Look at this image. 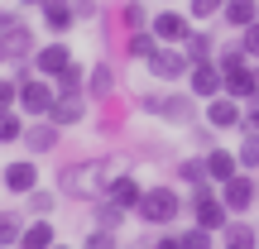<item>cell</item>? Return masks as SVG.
I'll return each mask as SVG.
<instances>
[{
  "instance_id": "obj_22",
  "label": "cell",
  "mask_w": 259,
  "mask_h": 249,
  "mask_svg": "<svg viewBox=\"0 0 259 249\" xmlns=\"http://www.w3.org/2000/svg\"><path fill=\"white\" fill-rule=\"evenodd\" d=\"M125 216H130V211H125V206H115L111 196H96V202H92V221L101 225V230H120Z\"/></svg>"
},
{
  "instance_id": "obj_39",
  "label": "cell",
  "mask_w": 259,
  "mask_h": 249,
  "mask_svg": "<svg viewBox=\"0 0 259 249\" xmlns=\"http://www.w3.org/2000/svg\"><path fill=\"white\" fill-rule=\"evenodd\" d=\"M72 15L77 19H92L96 15V0H72Z\"/></svg>"
},
{
  "instance_id": "obj_16",
  "label": "cell",
  "mask_w": 259,
  "mask_h": 249,
  "mask_svg": "<svg viewBox=\"0 0 259 249\" xmlns=\"http://www.w3.org/2000/svg\"><path fill=\"white\" fill-rule=\"evenodd\" d=\"M106 196H111L115 206H125V211H135L139 196H144V182H139V177H130V173H120V177H111V182H106Z\"/></svg>"
},
{
  "instance_id": "obj_32",
  "label": "cell",
  "mask_w": 259,
  "mask_h": 249,
  "mask_svg": "<svg viewBox=\"0 0 259 249\" xmlns=\"http://www.w3.org/2000/svg\"><path fill=\"white\" fill-rule=\"evenodd\" d=\"M178 240H183V249H216L211 230H202V225H192V230H183Z\"/></svg>"
},
{
  "instance_id": "obj_42",
  "label": "cell",
  "mask_w": 259,
  "mask_h": 249,
  "mask_svg": "<svg viewBox=\"0 0 259 249\" xmlns=\"http://www.w3.org/2000/svg\"><path fill=\"white\" fill-rule=\"evenodd\" d=\"M254 96H259V63H254Z\"/></svg>"
},
{
  "instance_id": "obj_8",
  "label": "cell",
  "mask_w": 259,
  "mask_h": 249,
  "mask_svg": "<svg viewBox=\"0 0 259 249\" xmlns=\"http://www.w3.org/2000/svg\"><path fill=\"white\" fill-rule=\"evenodd\" d=\"M149 29H154V38H158V43L183 48V43H187V34H192V19H187L183 10H158V15L149 19Z\"/></svg>"
},
{
  "instance_id": "obj_29",
  "label": "cell",
  "mask_w": 259,
  "mask_h": 249,
  "mask_svg": "<svg viewBox=\"0 0 259 249\" xmlns=\"http://www.w3.org/2000/svg\"><path fill=\"white\" fill-rule=\"evenodd\" d=\"M24 139V120L15 111H0V144H19Z\"/></svg>"
},
{
  "instance_id": "obj_43",
  "label": "cell",
  "mask_w": 259,
  "mask_h": 249,
  "mask_svg": "<svg viewBox=\"0 0 259 249\" xmlns=\"http://www.w3.org/2000/svg\"><path fill=\"white\" fill-rule=\"evenodd\" d=\"M15 5H44V0H15Z\"/></svg>"
},
{
  "instance_id": "obj_5",
  "label": "cell",
  "mask_w": 259,
  "mask_h": 249,
  "mask_svg": "<svg viewBox=\"0 0 259 249\" xmlns=\"http://www.w3.org/2000/svg\"><path fill=\"white\" fill-rule=\"evenodd\" d=\"M53 101H58V86L48 82V77H29V82H19V111H24V115L48 120Z\"/></svg>"
},
{
  "instance_id": "obj_34",
  "label": "cell",
  "mask_w": 259,
  "mask_h": 249,
  "mask_svg": "<svg viewBox=\"0 0 259 249\" xmlns=\"http://www.w3.org/2000/svg\"><path fill=\"white\" fill-rule=\"evenodd\" d=\"M82 249H120V244H115V230H101V225H96V230H87Z\"/></svg>"
},
{
  "instance_id": "obj_44",
  "label": "cell",
  "mask_w": 259,
  "mask_h": 249,
  "mask_svg": "<svg viewBox=\"0 0 259 249\" xmlns=\"http://www.w3.org/2000/svg\"><path fill=\"white\" fill-rule=\"evenodd\" d=\"M53 249H72V244H53Z\"/></svg>"
},
{
  "instance_id": "obj_11",
  "label": "cell",
  "mask_w": 259,
  "mask_h": 249,
  "mask_svg": "<svg viewBox=\"0 0 259 249\" xmlns=\"http://www.w3.org/2000/svg\"><path fill=\"white\" fill-rule=\"evenodd\" d=\"M0 182H5L15 196H29L38 187V163H34V158H10L5 173H0Z\"/></svg>"
},
{
  "instance_id": "obj_26",
  "label": "cell",
  "mask_w": 259,
  "mask_h": 249,
  "mask_svg": "<svg viewBox=\"0 0 259 249\" xmlns=\"http://www.w3.org/2000/svg\"><path fill=\"white\" fill-rule=\"evenodd\" d=\"M178 177H183L187 187H206V182H211V177H206V158H183V163H178Z\"/></svg>"
},
{
  "instance_id": "obj_28",
  "label": "cell",
  "mask_w": 259,
  "mask_h": 249,
  "mask_svg": "<svg viewBox=\"0 0 259 249\" xmlns=\"http://www.w3.org/2000/svg\"><path fill=\"white\" fill-rule=\"evenodd\" d=\"M235 158H240V173H254L259 168V134H245L240 148H235Z\"/></svg>"
},
{
  "instance_id": "obj_24",
  "label": "cell",
  "mask_w": 259,
  "mask_h": 249,
  "mask_svg": "<svg viewBox=\"0 0 259 249\" xmlns=\"http://www.w3.org/2000/svg\"><path fill=\"white\" fill-rule=\"evenodd\" d=\"M53 86H58V96H63V91H87V67L72 58V63H67L63 72L53 77Z\"/></svg>"
},
{
  "instance_id": "obj_25",
  "label": "cell",
  "mask_w": 259,
  "mask_h": 249,
  "mask_svg": "<svg viewBox=\"0 0 259 249\" xmlns=\"http://www.w3.org/2000/svg\"><path fill=\"white\" fill-rule=\"evenodd\" d=\"M154 48H158L154 29H130V38H125V53H130V58H149Z\"/></svg>"
},
{
  "instance_id": "obj_12",
  "label": "cell",
  "mask_w": 259,
  "mask_h": 249,
  "mask_svg": "<svg viewBox=\"0 0 259 249\" xmlns=\"http://www.w3.org/2000/svg\"><path fill=\"white\" fill-rule=\"evenodd\" d=\"M29 63H34V72H38V77H48V82H53V77L63 72L67 63H72V48H67V43H58V38H53V43L34 48V58H29Z\"/></svg>"
},
{
  "instance_id": "obj_30",
  "label": "cell",
  "mask_w": 259,
  "mask_h": 249,
  "mask_svg": "<svg viewBox=\"0 0 259 249\" xmlns=\"http://www.w3.org/2000/svg\"><path fill=\"white\" fill-rule=\"evenodd\" d=\"M111 67H92V72H87V101H92V96H106L111 91Z\"/></svg>"
},
{
  "instance_id": "obj_13",
  "label": "cell",
  "mask_w": 259,
  "mask_h": 249,
  "mask_svg": "<svg viewBox=\"0 0 259 249\" xmlns=\"http://www.w3.org/2000/svg\"><path fill=\"white\" fill-rule=\"evenodd\" d=\"M240 115H245V106L235 96H226V91L206 101V125L211 129H240Z\"/></svg>"
},
{
  "instance_id": "obj_2",
  "label": "cell",
  "mask_w": 259,
  "mask_h": 249,
  "mask_svg": "<svg viewBox=\"0 0 259 249\" xmlns=\"http://www.w3.org/2000/svg\"><path fill=\"white\" fill-rule=\"evenodd\" d=\"M154 120H168V125H197V96L192 91H144L139 96Z\"/></svg>"
},
{
  "instance_id": "obj_6",
  "label": "cell",
  "mask_w": 259,
  "mask_h": 249,
  "mask_svg": "<svg viewBox=\"0 0 259 249\" xmlns=\"http://www.w3.org/2000/svg\"><path fill=\"white\" fill-rule=\"evenodd\" d=\"M216 192H221V202H226V211H231V216H245L259 202V182H254L250 173H235L231 182H221Z\"/></svg>"
},
{
  "instance_id": "obj_15",
  "label": "cell",
  "mask_w": 259,
  "mask_h": 249,
  "mask_svg": "<svg viewBox=\"0 0 259 249\" xmlns=\"http://www.w3.org/2000/svg\"><path fill=\"white\" fill-rule=\"evenodd\" d=\"M58 134H63V129H58L53 120H38V125H24V139H19V144H24L29 154H53Z\"/></svg>"
},
{
  "instance_id": "obj_4",
  "label": "cell",
  "mask_w": 259,
  "mask_h": 249,
  "mask_svg": "<svg viewBox=\"0 0 259 249\" xmlns=\"http://www.w3.org/2000/svg\"><path fill=\"white\" fill-rule=\"evenodd\" d=\"M192 221L202 225V230H211V235L231 225V211H226L221 192H216L211 182H206V187H192Z\"/></svg>"
},
{
  "instance_id": "obj_35",
  "label": "cell",
  "mask_w": 259,
  "mask_h": 249,
  "mask_svg": "<svg viewBox=\"0 0 259 249\" xmlns=\"http://www.w3.org/2000/svg\"><path fill=\"white\" fill-rule=\"evenodd\" d=\"M240 48H245V58H250V63H259V19L250 29H240Z\"/></svg>"
},
{
  "instance_id": "obj_14",
  "label": "cell",
  "mask_w": 259,
  "mask_h": 249,
  "mask_svg": "<svg viewBox=\"0 0 259 249\" xmlns=\"http://www.w3.org/2000/svg\"><path fill=\"white\" fill-rule=\"evenodd\" d=\"M48 120H53L58 129L82 125V120H87V91H63V96L53 101V111H48Z\"/></svg>"
},
{
  "instance_id": "obj_23",
  "label": "cell",
  "mask_w": 259,
  "mask_h": 249,
  "mask_svg": "<svg viewBox=\"0 0 259 249\" xmlns=\"http://www.w3.org/2000/svg\"><path fill=\"white\" fill-rule=\"evenodd\" d=\"M183 53H187V63H206V58H216V34L192 29V34H187V43H183Z\"/></svg>"
},
{
  "instance_id": "obj_33",
  "label": "cell",
  "mask_w": 259,
  "mask_h": 249,
  "mask_svg": "<svg viewBox=\"0 0 259 249\" xmlns=\"http://www.w3.org/2000/svg\"><path fill=\"white\" fill-rule=\"evenodd\" d=\"M120 19H125V29H149V15H144V5H139V0H125Z\"/></svg>"
},
{
  "instance_id": "obj_36",
  "label": "cell",
  "mask_w": 259,
  "mask_h": 249,
  "mask_svg": "<svg viewBox=\"0 0 259 249\" xmlns=\"http://www.w3.org/2000/svg\"><path fill=\"white\" fill-rule=\"evenodd\" d=\"M19 106V86H15V77H0V111H15Z\"/></svg>"
},
{
  "instance_id": "obj_3",
  "label": "cell",
  "mask_w": 259,
  "mask_h": 249,
  "mask_svg": "<svg viewBox=\"0 0 259 249\" xmlns=\"http://www.w3.org/2000/svg\"><path fill=\"white\" fill-rule=\"evenodd\" d=\"M139 221L144 225H173L178 216H183V196L173 192V187H144V196H139Z\"/></svg>"
},
{
  "instance_id": "obj_1",
  "label": "cell",
  "mask_w": 259,
  "mask_h": 249,
  "mask_svg": "<svg viewBox=\"0 0 259 249\" xmlns=\"http://www.w3.org/2000/svg\"><path fill=\"white\" fill-rule=\"evenodd\" d=\"M106 163L101 158H87V163H67L63 173H58V187H63V196H77V202H96V196H106Z\"/></svg>"
},
{
  "instance_id": "obj_27",
  "label": "cell",
  "mask_w": 259,
  "mask_h": 249,
  "mask_svg": "<svg viewBox=\"0 0 259 249\" xmlns=\"http://www.w3.org/2000/svg\"><path fill=\"white\" fill-rule=\"evenodd\" d=\"M19 235H24V216L19 211H0V249L19 244Z\"/></svg>"
},
{
  "instance_id": "obj_31",
  "label": "cell",
  "mask_w": 259,
  "mask_h": 249,
  "mask_svg": "<svg viewBox=\"0 0 259 249\" xmlns=\"http://www.w3.org/2000/svg\"><path fill=\"white\" fill-rule=\"evenodd\" d=\"M226 10V0H187V19H216Z\"/></svg>"
},
{
  "instance_id": "obj_41",
  "label": "cell",
  "mask_w": 259,
  "mask_h": 249,
  "mask_svg": "<svg viewBox=\"0 0 259 249\" xmlns=\"http://www.w3.org/2000/svg\"><path fill=\"white\" fill-rule=\"evenodd\" d=\"M19 24V19H15V10H5V5H0V34H5V29H15Z\"/></svg>"
},
{
  "instance_id": "obj_38",
  "label": "cell",
  "mask_w": 259,
  "mask_h": 249,
  "mask_svg": "<svg viewBox=\"0 0 259 249\" xmlns=\"http://www.w3.org/2000/svg\"><path fill=\"white\" fill-rule=\"evenodd\" d=\"M29 211H34V216H53V196L34 187V192H29Z\"/></svg>"
},
{
  "instance_id": "obj_9",
  "label": "cell",
  "mask_w": 259,
  "mask_h": 249,
  "mask_svg": "<svg viewBox=\"0 0 259 249\" xmlns=\"http://www.w3.org/2000/svg\"><path fill=\"white\" fill-rule=\"evenodd\" d=\"M24 58H34V29L29 24H15V29H5L0 34V63H24Z\"/></svg>"
},
{
  "instance_id": "obj_10",
  "label": "cell",
  "mask_w": 259,
  "mask_h": 249,
  "mask_svg": "<svg viewBox=\"0 0 259 249\" xmlns=\"http://www.w3.org/2000/svg\"><path fill=\"white\" fill-rule=\"evenodd\" d=\"M187 86H192L197 101L221 96V67H216V58H206V63H192V67H187Z\"/></svg>"
},
{
  "instance_id": "obj_20",
  "label": "cell",
  "mask_w": 259,
  "mask_h": 249,
  "mask_svg": "<svg viewBox=\"0 0 259 249\" xmlns=\"http://www.w3.org/2000/svg\"><path fill=\"white\" fill-rule=\"evenodd\" d=\"M221 249H259V225H250V221H235V216H231Z\"/></svg>"
},
{
  "instance_id": "obj_40",
  "label": "cell",
  "mask_w": 259,
  "mask_h": 249,
  "mask_svg": "<svg viewBox=\"0 0 259 249\" xmlns=\"http://www.w3.org/2000/svg\"><path fill=\"white\" fill-rule=\"evenodd\" d=\"M149 249H183V240H178V235H158Z\"/></svg>"
},
{
  "instance_id": "obj_21",
  "label": "cell",
  "mask_w": 259,
  "mask_h": 249,
  "mask_svg": "<svg viewBox=\"0 0 259 249\" xmlns=\"http://www.w3.org/2000/svg\"><path fill=\"white\" fill-rule=\"evenodd\" d=\"M221 19L240 34V29H250L254 19H259V0H226V10H221Z\"/></svg>"
},
{
  "instance_id": "obj_19",
  "label": "cell",
  "mask_w": 259,
  "mask_h": 249,
  "mask_svg": "<svg viewBox=\"0 0 259 249\" xmlns=\"http://www.w3.org/2000/svg\"><path fill=\"white\" fill-rule=\"evenodd\" d=\"M44 24H48V34H67V29L77 24V15H72V0H44Z\"/></svg>"
},
{
  "instance_id": "obj_18",
  "label": "cell",
  "mask_w": 259,
  "mask_h": 249,
  "mask_svg": "<svg viewBox=\"0 0 259 249\" xmlns=\"http://www.w3.org/2000/svg\"><path fill=\"white\" fill-rule=\"evenodd\" d=\"M58 240H53V221L48 216H34V221L24 225V235H19V244L15 249H53Z\"/></svg>"
},
{
  "instance_id": "obj_37",
  "label": "cell",
  "mask_w": 259,
  "mask_h": 249,
  "mask_svg": "<svg viewBox=\"0 0 259 249\" xmlns=\"http://www.w3.org/2000/svg\"><path fill=\"white\" fill-rule=\"evenodd\" d=\"M240 134H259V96L245 101V115H240Z\"/></svg>"
},
{
  "instance_id": "obj_7",
  "label": "cell",
  "mask_w": 259,
  "mask_h": 249,
  "mask_svg": "<svg viewBox=\"0 0 259 249\" xmlns=\"http://www.w3.org/2000/svg\"><path fill=\"white\" fill-rule=\"evenodd\" d=\"M144 63H149V72H154L158 82H178V77H187V67H192V63H187V53H183V48H173V43H158Z\"/></svg>"
},
{
  "instance_id": "obj_17",
  "label": "cell",
  "mask_w": 259,
  "mask_h": 249,
  "mask_svg": "<svg viewBox=\"0 0 259 249\" xmlns=\"http://www.w3.org/2000/svg\"><path fill=\"white\" fill-rule=\"evenodd\" d=\"M202 158H206V177H211L216 187H221V182H231V177L240 173V158H235L231 148H206Z\"/></svg>"
}]
</instances>
